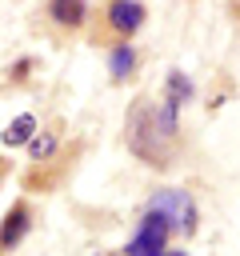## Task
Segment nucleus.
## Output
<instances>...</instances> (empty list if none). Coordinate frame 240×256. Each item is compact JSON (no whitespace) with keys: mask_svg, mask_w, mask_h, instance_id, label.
<instances>
[{"mask_svg":"<svg viewBox=\"0 0 240 256\" xmlns=\"http://www.w3.org/2000/svg\"><path fill=\"white\" fill-rule=\"evenodd\" d=\"M128 148L140 160H148L152 168H164L168 164V136L160 132V120H156V112L144 100H136L128 108Z\"/></svg>","mask_w":240,"mask_h":256,"instance_id":"nucleus-1","label":"nucleus"},{"mask_svg":"<svg viewBox=\"0 0 240 256\" xmlns=\"http://www.w3.org/2000/svg\"><path fill=\"white\" fill-rule=\"evenodd\" d=\"M144 212H156V216H164L172 228H180L184 236L188 232H196V204H192V196L188 192H180V188H164V192H156L152 200H148V208Z\"/></svg>","mask_w":240,"mask_h":256,"instance_id":"nucleus-2","label":"nucleus"},{"mask_svg":"<svg viewBox=\"0 0 240 256\" xmlns=\"http://www.w3.org/2000/svg\"><path fill=\"white\" fill-rule=\"evenodd\" d=\"M168 232H172V224H168L164 216H156V212H144V220H140L136 236L128 240L124 256H160V252L168 248Z\"/></svg>","mask_w":240,"mask_h":256,"instance_id":"nucleus-3","label":"nucleus"},{"mask_svg":"<svg viewBox=\"0 0 240 256\" xmlns=\"http://www.w3.org/2000/svg\"><path fill=\"white\" fill-rule=\"evenodd\" d=\"M108 24L120 32V36H132L140 24H144V8L136 0H112L108 4Z\"/></svg>","mask_w":240,"mask_h":256,"instance_id":"nucleus-4","label":"nucleus"},{"mask_svg":"<svg viewBox=\"0 0 240 256\" xmlns=\"http://www.w3.org/2000/svg\"><path fill=\"white\" fill-rule=\"evenodd\" d=\"M24 232H28V208L16 204V208H8V216H4V224H0V252L16 248V244L24 240Z\"/></svg>","mask_w":240,"mask_h":256,"instance_id":"nucleus-5","label":"nucleus"},{"mask_svg":"<svg viewBox=\"0 0 240 256\" xmlns=\"http://www.w3.org/2000/svg\"><path fill=\"white\" fill-rule=\"evenodd\" d=\"M48 12H52V20L56 24H64V28H80L84 24V0H52L48 4Z\"/></svg>","mask_w":240,"mask_h":256,"instance_id":"nucleus-6","label":"nucleus"},{"mask_svg":"<svg viewBox=\"0 0 240 256\" xmlns=\"http://www.w3.org/2000/svg\"><path fill=\"white\" fill-rule=\"evenodd\" d=\"M32 132H36V116H32V112H24V116H16V120L4 128V144H28V140H32Z\"/></svg>","mask_w":240,"mask_h":256,"instance_id":"nucleus-7","label":"nucleus"},{"mask_svg":"<svg viewBox=\"0 0 240 256\" xmlns=\"http://www.w3.org/2000/svg\"><path fill=\"white\" fill-rule=\"evenodd\" d=\"M132 64H136V52L128 48V44H120L112 56H108V68H112V80H124L128 72H132Z\"/></svg>","mask_w":240,"mask_h":256,"instance_id":"nucleus-8","label":"nucleus"},{"mask_svg":"<svg viewBox=\"0 0 240 256\" xmlns=\"http://www.w3.org/2000/svg\"><path fill=\"white\" fill-rule=\"evenodd\" d=\"M188 96H192L188 76H184V72H172V76H168V100H172V104H184Z\"/></svg>","mask_w":240,"mask_h":256,"instance_id":"nucleus-9","label":"nucleus"},{"mask_svg":"<svg viewBox=\"0 0 240 256\" xmlns=\"http://www.w3.org/2000/svg\"><path fill=\"white\" fill-rule=\"evenodd\" d=\"M28 152H32V160H48V156L56 152V136H52V132H40V136L28 144Z\"/></svg>","mask_w":240,"mask_h":256,"instance_id":"nucleus-10","label":"nucleus"},{"mask_svg":"<svg viewBox=\"0 0 240 256\" xmlns=\"http://www.w3.org/2000/svg\"><path fill=\"white\" fill-rule=\"evenodd\" d=\"M160 256H184V252H168V248H164V252H160Z\"/></svg>","mask_w":240,"mask_h":256,"instance_id":"nucleus-11","label":"nucleus"}]
</instances>
